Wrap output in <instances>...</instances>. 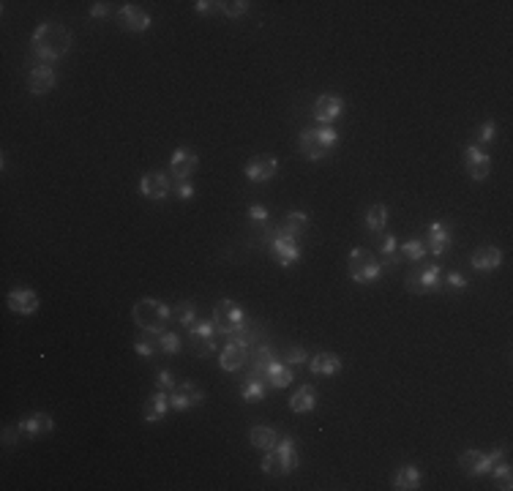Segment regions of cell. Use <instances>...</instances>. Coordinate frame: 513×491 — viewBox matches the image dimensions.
<instances>
[{"label": "cell", "instance_id": "6da1fadb", "mask_svg": "<svg viewBox=\"0 0 513 491\" xmlns=\"http://www.w3.org/2000/svg\"><path fill=\"white\" fill-rule=\"evenodd\" d=\"M33 55L44 58V60H58L63 58L71 47V36L63 25H55V22H44L38 25L33 33Z\"/></svg>", "mask_w": 513, "mask_h": 491}, {"label": "cell", "instance_id": "9a60e30c", "mask_svg": "<svg viewBox=\"0 0 513 491\" xmlns=\"http://www.w3.org/2000/svg\"><path fill=\"white\" fill-rule=\"evenodd\" d=\"M464 167H467V172H470L472 180H483L492 172V162H489V156L478 145H470L464 150Z\"/></svg>", "mask_w": 513, "mask_h": 491}, {"label": "cell", "instance_id": "4dcf8cb0", "mask_svg": "<svg viewBox=\"0 0 513 491\" xmlns=\"http://www.w3.org/2000/svg\"><path fill=\"white\" fill-rule=\"evenodd\" d=\"M265 382L263 379H257V376H246L243 379V385H240V396H243V401L248 404H254V401H263L265 398Z\"/></svg>", "mask_w": 513, "mask_h": 491}, {"label": "cell", "instance_id": "1f68e13d", "mask_svg": "<svg viewBox=\"0 0 513 491\" xmlns=\"http://www.w3.org/2000/svg\"><path fill=\"white\" fill-rule=\"evenodd\" d=\"M248 440H251L254 448H260V450H270V448L279 442V437H276V431L268 428V426H254L251 434H248Z\"/></svg>", "mask_w": 513, "mask_h": 491}, {"label": "cell", "instance_id": "5b68a950", "mask_svg": "<svg viewBox=\"0 0 513 491\" xmlns=\"http://www.w3.org/2000/svg\"><path fill=\"white\" fill-rule=\"evenodd\" d=\"M347 270L355 284H371L382 273V265L377 260V254H371L369 248H352L347 260Z\"/></svg>", "mask_w": 513, "mask_h": 491}, {"label": "cell", "instance_id": "e0dca14e", "mask_svg": "<svg viewBox=\"0 0 513 491\" xmlns=\"http://www.w3.org/2000/svg\"><path fill=\"white\" fill-rule=\"evenodd\" d=\"M139 191L148 199H164L169 194V178L164 172H145L139 178Z\"/></svg>", "mask_w": 513, "mask_h": 491}, {"label": "cell", "instance_id": "ffe728a7", "mask_svg": "<svg viewBox=\"0 0 513 491\" xmlns=\"http://www.w3.org/2000/svg\"><path fill=\"white\" fill-rule=\"evenodd\" d=\"M218 363H221L224 371H232V374L240 371L248 363V347H243V344H227L224 352L218 355Z\"/></svg>", "mask_w": 513, "mask_h": 491}, {"label": "cell", "instance_id": "d4e9b609", "mask_svg": "<svg viewBox=\"0 0 513 491\" xmlns=\"http://www.w3.org/2000/svg\"><path fill=\"white\" fill-rule=\"evenodd\" d=\"M263 382H265L268 388H287L292 382V369L284 360H273L270 369L265 371V376H263Z\"/></svg>", "mask_w": 513, "mask_h": 491}, {"label": "cell", "instance_id": "2e32d148", "mask_svg": "<svg viewBox=\"0 0 513 491\" xmlns=\"http://www.w3.org/2000/svg\"><path fill=\"white\" fill-rule=\"evenodd\" d=\"M117 25L123 28V31H132V33H142L150 28V16L145 11H139L137 6H120V11H117Z\"/></svg>", "mask_w": 513, "mask_h": 491}, {"label": "cell", "instance_id": "277c9868", "mask_svg": "<svg viewBox=\"0 0 513 491\" xmlns=\"http://www.w3.org/2000/svg\"><path fill=\"white\" fill-rule=\"evenodd\" d=\"M169 317H172V311L166 309L162 300H153V297H145V300H139V303L134 306V322L142 327V330H148V333L164 330Z\"/></svg>", "mask_w": 513, "mask_h": 491}, {"label": "cell", "instance_id": "ba28073f", "mask_svg": "<svg viewBox=\"0 0 513 491\" xmlns=\"http://www.w3.org/2000/svg\"><path fill=\"white\" fill-rule=\"evenodd\" d=\"M407 290L413 295H426V292H434V290H440V284H443V270H440V265H426V268H418L415 273L407 276Z\"/></svg>", "mask_w": 513, "mask_h": 491}, {"label": "cell", "instance_id": "8d00e7d4", "mask_svg": "<svg viewBox=\"0 0 513 491\" xmlns=\"http://www.w3.org/2000/svg\"><path fill=\"white\" fill-rule=\"evenodd\" d=\"M194 311H197V309H194V303H189V300H181V303H178V306L172 309V317H175V320H178L181 325L191 327V325H194V317H197Z\"/></svg>", "mask_w": 513, "mask_h": 491}, {"label": "cell", "instance_id": "3957f363", "mask_svg": "<svg viewBox=\"0 0 513 491\" xmlns=\"http://www.w3.org/2000/svg\"><path fill=\"white\" fill-rule=\"evenodd\" d=\"M298 450H295V440L292 437H282L263 458V472L273 475V477H282V475H290L295 467H298Z\"/></svg>", "mask_w": 513, "mask_h": 491}, {"label": "cell", "instance_id": "74e56055", "mask_svg": "<svg viewBox=\"0 0 513 491\" xmlns=\"http://www.w3.org/2000/svg\"><path fill=\"white\" fill-rule=\"evenodd\" d=\"M218 11H224L227 16H243L248 11L246 0H227V3H218Z\"/></svg>", "mask_w": 513, "mask_h": 491}, {"label": "cell", "instance_id": "ac0fdd59", "mask_svg": "<svg viewBox=\"0 0 513 491\" xmlns=\"http://www.w3.org/2000/svg\"><path fill=\"white\" fill-rule=\"evenodd\" d=\"M28 88H31V93H36V96L50 93L52 88H55V71L44 63L33 65L31 74H28Z\"/></svg>", "mask_w": 513, "mask_h": 491}, {"label": "cell", "instance_id": "30bf717a", "mask_svg": "<svg viewBox=\"0 0 513 491\" xmlns=\"http://www.w3.org/2000/svg\"><path fill=\"white\" fill-rule=\"evenodd\" d=\"M189 339H191V347L199 358H208L211 352H216V327L211 320L194 322L189 327Z\"/></svg>", "mask_w": 513, "mask_h": 491}, {"label": "cell", "instance_id": "4fadbf2b", "mask_svg": "<svg viewBox=\"0 0 513 491\" xmlns=\"http://www.w3.org/2000/svg\"><path fill=\"white\" fill-rule=\"evenodd\" d=\"M202 398H205L202 388L191 385V382H183V385H175V391L169 393V407L183 412V409H191L202 404Z\"/></svg>", "mask_w": 513, "mask_h": 491}, {"label": "cell", "instance_id": "bcb514c9", "mask_svg": "<svg viewBox=\"0 0 513 491\" xmlns=\"http://www.w3.org/2000/svg\"><path fill=\"white\" fill-rule=\"evenodd\" d=\"M19 437H22V431H19V423H17V426H9V428L3 431V442H6V445H14V442H17Z\"/></svg>", "mask_w": 513, "mask_h": 491}, {"label": "cell", "instance_id": "f546056e", "mask_svg": "<svg viewBox=\"0 0 513 491\" xmlns=\"http://www.w3.org/2000/svg\"><path fill=\"white\" fill-rule=\"evenodd\" d=\"M306 227H309V216L300 211H292L284 216L282 221V232L284 235H290V238H295L298 241V235H303L306 232Z\"/></svg>", "mask_w": 513, "mask_h": 491}, {"label": "cell", "instance_id": "f1b7e54d", "mask_svg": "<svg viewBox=\"0 0 513 491\" xmlns=\"http://www.w3.org/2000/svg\"><path fill=\"white\" fill-rule=\"evenodd\" d=\"M317 404V391L312 388V385H300L298 391L292 393V398H290V409L292 412H312Z\"/></svg>", "mask_w": 513, "mask_h": 491}, {"label": "cell", "instance_id": "8992f818", "mask_svg": "<svg viewBox=\"0 0 513 491\" xmlns=\"http://www.w3.org/2000/svg\"><path fill=\"white\" fill-rule=\"evenodd\" d=\"M268 246H270V254H273V260L279 262L282 268H290V265H295L300 260V246L295 238H290V235H284L282 229H268Z\"/></svg>", "mask_w": 513, "mask_h": 491}, {"label": "cell", "instance_id": "7bdbcfd3", "mask_svg": "<svg viewBox=\"0 0 513 491\" xmlns=\"http://www.w3.org/2000/svg\"><path fill=\"white\" fill-rule=\"evenodd\" d=\"M156 388H159V391H166V393L175 391V376H172V371H159V376H156Z\"/></svg>", "mask_w": 513, "mask_h": 491}, {"label": "cell", "instance_id": "b9f144b4", "mask_svg": "<svg viewBox=\"0 0 513 491\" xmlns=\"http://www.w3.org/2000/svg\"><path fill=\"white\" fill-rule=\"evenodd\" d=\"M284 363H287V366H295V363H306V352H303V347H290V349L284 352Z\"/></svg>", "mask_w": 513, "mask_h": 491}, {"label": "cell", "instance_id": "4316f807", "mask_svg": "<svg viewBox=\"0 0 513 491\" xmlns=\"http://www.w3.org/2000/svg\"><path fill=\"white\" fill-rule=\"evenodd\" d=\"M418 486H421V470L413 467V464L398 467L396 475H393V489L396 491H415Z\"/></svg>", "mask_w": 513, "mask_h": 491}, {"label": "cell", "instance_id": "83f0119b", "mask_svg": "<svg viewBox=\"0 0 513 491\" xmlns=\"http://www.w3.org/2000/svg\"><path fill=\"white\" fill-rule=\"evenodd\" d=\"M309 369H312V374H317V376H331L342 369V360L336 358L333 352H319V355L312 358Z\"/></svg>", "mask_w": 513, "mask_h": 491}, {"label": "cell", "instance_id": "603a6c76", "mask_svg": "<svg viewBox=\"0 0 513 491\" xmlns=\"http://www.w3.org/2000/svg\"><path fill=\"white\" fill-rule=\"evenodd\" d=\"M166 409H169V393L166 391H156L148 396V401H145V423H159L162 418L166 415Z\"/></svg>", "mask_w": 513, "mask_h": 491}, {"label": "cell", "instance_id": "7c38bea8", "mask_svg": "<svg viewBox=\"0 0 513 491\" xmlns=\"http://www.w3.org/2000/svg\"><path fill=\"white\" fill-rule=\"evenodd\" d=\"M276 172H279V159L270 156V153L254 156V159L246 164V178L251 180V183H265V180H270Z\"/></svg>", "mask_w": 513, "mask_h": 491}, {"label": "cell", "instance_id": "52a82bcc", "mask_svg": "<svg viewBox=\"0 0 513 491\" xmlns=\"http://www.w3.org/2000/svg\"><path fill=\"white\" fill-rule=\"evenodd\" d=\"M505 458V450H492V453H483V450H464L459 456V464L467 475H486L492 472L497 461Z\"/></svg>", "mask_w": 513, "mask_h": 491}, {"label": "cell", "instance_id": "f35d334b", "mask_svg": "<svg viewBox=\"0 0 513 491\" xmlns=\"http://www.w3.org/2000/svg\"><path fill=\"white\" fill-rule=\"evenodd\" d=\"M495 137H497V123H495V120H486V123H483V126L475 131V139H478L480 145H489Z\"/></svg>", "mask_w": 513, "mask_h": 491}, {"label": "cell", "instance_id": "484cf974", "mask_svg": "<svg viewBox=\"0 0 513 491\" xmlns=\"http://www.w3.org/2000/svg\"><path fill=\"white\" fill-rule=\"evenodd\" d=\"M377 260H380L382 268H396L401 257H398V243L393 235H382L380 241H377Z\"/></svg>", "mask_w": 513, "mask_h": 491}, {"label": "cell", "instance_id": "5bb4252c", "mask_svg": "<svg viewBox=\"0 0 513 491\" xmlns=\"http://www.w3.org/2000/svg\"><path fill=\"white\" fill-rule=\"evenodd\" d=\"M342 112H344V101L339 96H319L314 101V110H312L319 126H331L333 120L342 117Z\"/></svg>", "mask_w": 513, "mask_h": 491}, {"label": "cell", "instance_id": "9c48e42d", "mask_svg": "<svg viewBox=\"0 0 513 491\" xmlns=\"http://www.w3.org/2000/svg\"><path fill=\"white\" fill-rule=\"evenodd\" d=\"M213 327L216 333H230L232 327H238L240 322H243V309L235 303V300H218L213 309Z\"/></svg>", "mask_w": 513, "mask_h": 491}, {"label": "cell", "instance_id": "d6a6232c", "mask_svg": "<svg viewBox=\"0 0 513 491\" xmlns=\"http://www.w3.org/2000/svg\"><path fill=\"white\" fill-rule=\"evenodd\" d=\"M388 224V208L385 205H371L369 211H366V227L371 229V232H382V227Z\"/></svg>", "mask_w": 513, "mask_h": 491}, {"label": "cell", "instance_id": "c3c4849f", "mask_svg": "<svg viewBox=\"0 0 513 491\" xmlns=\"http://www.w3.org/2000/svg\"><path fill=\"white\" fill-rule=\"evenodd\" d=\"M194 9H197L199 14H208V11L218 9V3H208V0H199V3H194Z\"/></svg>", "mask_w": 513, "mask_h": 491}, {"label": "cell", "instance_id": "f6af8a7d", "mask_svg": "<svg viewBox=\"0 0 513 491\" xmlns=\"http://www.w3.org/2000/svg\"><path fill=\"white\" fill-rule=\"evenodd\" d=\"M134 349H137L139 358H145V360L153 358V344H148L145 339H137V342H134Z\"/></svg>", "mask_w": 513, "mask_h": 491}, {"label": "cell", "instance_id": "ab89813d", "mask_svg": "<svg viewBox=\"0 0 513 491\" xmlns=\"http://www.w3.org/2000/svg\"><path fill=\"white\" fill-rule=\"evenodd\" d=\"M248 218H251L257 227H268V208H263V205H251V208H248Z\"/></svg>", "mask_w": 513, "mask_h": 491}, {"label": "cell", "instance_id": "44dd1931", "mask_svg": "<svg viewBox=\"0 0 513 491\" xmlns=\"http://www.w3.org/2000/svg\"><path fill=\"white\" fill-rule=\"evenodd\" d=\"M19 431H22L25 440H33L38 434L52 431V418L47 412H33V415H28V418L19 421Z\"/></svg>", "mask_w": 513, "mask_h": 491}, {"label": "cell", "instance_id": "e575fe53", "mask_svg": "<svg viewBox=\"0 0 513 491\" xmlns=\"http://www.w3.org/2000/svg\"><path fill=\"white\" fill-rule=\"evenodd\" d=\"M492 475H495V480H497V486L502 491H508V489H513V475H511V464L502 458V461H497L495 467H492Z\"/></svg>", "mask_w": 513, "mask_h": 491}, {"label": "cell", "instance_id": "cb8c5ba5", "mask_svg": "<svg viewBox=\"0 0 513 491\" xmlns=\"http://www.w3.org/2000/svg\"><path fill=\"white\" fill-rule=\"evenodd\" d=\"M499 265H502V254H499V248H495V246H483V248H478V251L472 254V268H475V270L492 273Z\"/></svg>", "mask_w": 513, "mask_h": 491}, {"label": "cell", "instance_id": "d590c367", "mask_svg": "<svg viewBox=\"0 0 513 491\" xmlns=\"http://www.w3.org/2000/svg\"><path fill=\"white\" fill-rule=\"evenodd\" d=\"M398 251H401V257L410 262H421L423 257H426V246H423V241H418V238H413V241H407V243L398 246Z\"/></svg>", "mask_w": 513, "mask_h": 491}, {"label": "cell", "instance_id": "7a4b0ae2", "mask_svg": "<svg viewBox=\"0 0 513 491\" xmlns=\"http://www.w3.org/2000/svg\"><path fill=\"white\" fill-rule=\"evenodd\" d=\"M336 142H339V134H336L333 126H317V129L300 131L298 150L309 159V162H322V159L333 150Z\"/></svg>", "mask_w": 513, "mask_h": 491}, {"label": "cell", "instance_id": "ee69618b", "mask_svg": "<svg viewBox=\"0 0 513 491\" xmlns=\"http://www.w3.org/2000/svg\"><path fill=\"white\" fill-rule=\"evenodd\" d=\"M175 196H178V199H191V196H194V186L186 183V180H178V183H175Z\"/></svg>", "mask_w": 513, "mask_h": 491}, {"label": "cell", "instance_id": "60d3db41", "mask_svg": "<svg viewBox=\"0 0 513 491\" xmlns=\"http://www.w3.org/2000/svg\"><path fill=\"white\" fill-rule=\"evenodd\" d=\"M445 284L453 290V292H462V290H467V284H470V281H467V276H462V273H456V270H453V273H448Z\"/></svg>", "mask_w": 513, "mask_h": 491}, {"label": "cell", "instance_id": "7dc6e473", "mask_svg": "<svg viewBox=\"0 0 513 491\" xmlns=\"http://www.w3.org/2000/svg\"><path fill=\"white\" fill-rule=\"evenodd\" d=\"M107 14H110V6H107V3H93V6H90V16H93V19H101V16Z\"/></svg>", "mask_w": 513, "mask_h": 491}, {"label": "cell", "instance_id": "8fae6325", "mask_svg": "<svg viewBox=\"0 0 513 491\" xmlns=\"http://www.w3.org/2000/svg\"><path fill=\"white\" fill-rule=\"evenodd\" d=\"M197 153L194 150H189V147H175V153H172V159H169V175L175 180H186L194 175V169H197Z\"/></svg>", "mask_w": 513, "mask_h": 491}, {"label": "cell", "instance_id": "836d02e7", "mask_svg": "<svg viewBox=\"0 0 513 491\" xmlns=\"http://www.w3.org/2000/svg\"><path fill=\"white\" fill-rule=\"evenodd\" d=\"M156 347L164 352V355H175L178 349H181V339H178V333H172V330H159L156 333Z\"/></svg>", "mask_w": 513, "mask_h": 491}, {"label": "cell", "instance_id": "7402d4cb", "mask_svg": "<svg viewBox=\"0 0 513 491\" xmlns=\"http://www.w3.org/2000/svg\"><path fill=\"white\" fill-rule=\"evenodd\" d=\"M9 309L14 314H33L38 309V295L33 290H25V287H17L9 292Z\"/></svg>", "mask_w": 513, "mask_h": 491}, {"label": "cell", "instance_id": "d6986e66", "mask_svg": "<svg viewBox=\"0 0 513 491\" xmlns=\"http://www.w3.org/2000/svg\"><path fill=\"white\" fill-rule=\"evenodd\" d=\"M423 246H426V254H434V257L445 254L448 246H450V232L443 227V221H431Z\"/></svg>", "mask_w": 513, "mask_h": 491}]
</instances>
